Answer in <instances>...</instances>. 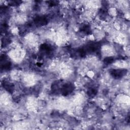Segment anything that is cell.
I'll return each mask as SVG.
<instances>
[{"label": "cell", "mask_w": 130, "mask_h": 130, "mask_svg": "<svg viewBox=\"0 0 130 130\" xmlns=\"http://www.w3.org/2000/svg\"><path fill=\"white\" fill-rule=\"evenodd\" d=\"M40 50L42 51L43 53H48L52 50V48L50 45L46 44H44L41 46Z\"/></svg>", "instance_id": "4"}, {"label": "cell", "mask_w": 130, "mask_h": 130, "mask_svg": "<svg viewBox=\"0 0 130 130\" xmlns=\"http://www.w3.org/2000/svg\"><path fill=\"white\" fill-rule=\"evenodd\" d=\"M81 31L87 34H89L91 32L90 27L88 25H84V26H83L82 28H81Z\"/></svg>", "instance_id": "6"}, {"label": "cell", "mask_w": 130, "mask_h": 130, "mask_svg": "<svg viewBox=\"0 0 130 130\" xmlns=\"http://www.w3.org/2000/svg\"><path fill=\"white\" fill-rule=\"evenodd\" d=\"M114 58H113L112 57H107L104 59V63L106 64L109 65V64H110L112 63H113L114 62Z\"/></svg>", "instance_id": "8"}, {"label": "cell", "mask_w": 130, "mask_h": 130, "mask_svg": "<svg viewBox=\"0 0 130 130\" xmlns=\"http://www.w3.org/2000/svg\"><path fill=\"white\" fill-rule=\"evenodd\" d=\"M127 73L126 70H118L114 69L110 71V74L112 76L116 79L121 78L125 75Z\"/></svg>", "instance_id": "2"}, {"label": "cell", "mask_w": 130, "mask_h": 130, "mask_svg": "<svg viewBox=\"0 0 130 130\" xmlns=\"http://www.w3.org/2000/svg\"><path fill=\"white\" fill-rule=\"evenodd\" d=\"M96 93H97L96 90L94 89H89L88 92V95L90 97H94L96 95Z\"/></svg>", "instance_id": "7"}, {"label": "cell", "mask_w": 130, "mask_h": 130, "mask_svg": "<svg viewBox=\"0 0 130 130\" xmlns=\"http://www.w3.org/2000/svg\"><path fill=\"white\" fill-rule=\"evenodd\" d=\"M35 23L39 25H45L47 23V20L46 17L44 16H37L34 19Z\"/></svg>", "instance_id": "3"}, {"label": "cell", "mask_w": 130, "mask_h": 130, "mask_svg": "<svg viewBox=\"0 0 130 130\" xmlns=\"http://www.w3.org/2000/svg\"><path fill=\"white\" fill-rule=\"evenodd\" d=\"M11 67V64L9 62L5 63L3 65H2V68L4 69V70H8Z\"/></svg>", "instance_id": "9"}, {"label": "cell", "mask_w": 130, "mask_h": 130, "mask_svg": "<svg viewBox=\"0 0 130 130\" xmlns=\"http://www.w3.org/2000/svg\"><path fill=\"white\" fill-rule=\"evenodd\" d=\"M73 85L71 83L64 84L61 89V93L64 96H67L73 91Z\"/></svg>", "instance_id": "1"}, {"label": "cell", "mask_w": 130, "mask_h": 130, "mask_svg": "<svg viewBox=\"0 0 130 130\" xmlns=\"http://www.w3.org/2000/svg\"><path fill=\"white\" fill-rule=\"evenodd\" d=\"M4 88L7 90L9 93H13V91L14 89V86L12 84H10L9 83H6L4 84Z\"/></svg>", "instance_id": "5"}]
</instances>
